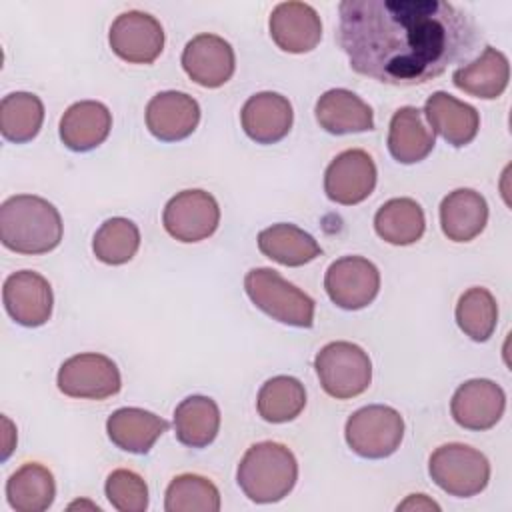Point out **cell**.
Segmentation results:
<instances>
[{"label":"cell","instance_id":"cell-1","mask_svg":"<svg viewBox=\"0 0 512 512\" xmlns=\"http://www.w3.org/2000/svg\"><path fill=\"white\" fill-rule=\"evenodd\" d=\"M338 14L350 68L392 86L426 84L482 42L474 18L444 0H344Z\"/></svg>","mask_w":512,"mask_h":512},{"label":"cell","instance_id":"cell-2","mask_svg":"<svg viewBox=\"0 0 512 512\" xmlns=\"http://www.w3.org/2000/svg\"><path fill=\"white\" fill-rule=\"evenodd\" d=\"M0 240L16 254H46L62 240V218L52 202L16 194L0 206Z\"/></svg>","mask_w":512,"mask_h":512},{"label":"cell","instance_id":"cell-3","mask_svg":"<svg viewBox=\"0 0 512 512\" xmlns=\"http://www.w3.org/2000/svg\"><path fill=\"white\" fill-rule=\"evenodd\" d=\"M298 480V462L292 450L280 442L252 444L236 470L240 490L256 504H272L286 498Z\"/></svg>","mask_w":512,"mask_h":512},{"label":"cell","instance_id":"cell-4","mask_svg":"<svg viewBox=\"0 0 512 512\" xmlns=\"http://www.w3.org/2000/svg\"><path fill=\"white\" fill-rule=\"evenodd\" d=\"M244 290L256 308L282 324L296 328L314 324V300L272 268L248 270Z\"/></svg>","mask_w":512,"mask_h":512},{"label":"cell","instance_id":"cell-5","mask_svg":"<svg viewBox=\"0 0 512 512\" xmlns=\"http://www.w3.org/2000/svg\"><path fill=\"white\" fill-rule=\"evenodd\" d=\"M428 474L438 488L456 498H470L480 494L490 480L488 458L460 442L438 446L428 460Z\"/></svg>","mask_w":512,"mask_h":512},{"label":"cell","instance_id":"cell-6","mask_svg":"<svg viewBox=\"0 0 512 512\" xmlns=\"http://www.w3.org/2000/svg\"><path fill=\"white\" fill-rule=\"evenodd\" d=\"M314 368L322 390L336 400L360 396L372 382L370 356L358 344L346 340H336L320 348Z\"/></svg>","mask_w":512,"mask_h":512},{"label":"cell","instance_id":"cell-7","mask_svg":"<svg viewBox=\"0 0 512 512\" xmlns=\"http://www.w3.org/2000/svg\"><path fill=\"white\" fill-rule=\"evenodd\" d=\"M346 444L362 458L378 460L394 454L404 438V418L398 410L384 404L358 408L344 428Z\"/></svg>","mask_w":512,"mask_h":512},{"label":"cell","instance_id":"cell-8","mask_svg":"<svg viewBox=\"0 0 512 512\" xmlns=\"http://www.w3.org/2000/svg\"><path fill=\"white\" fill-rule=\"evenodd\" d=\"M56 384L70 398L104 400L120 392L122 378L112 358L98 352H82L62 362Z\"/></svg>","mask_w":512,"mask_h":512},{"label":"cell","instance_id":"cell-9","mask_svg":"<svg viewBox=\"0 0 512 512\" xmlns=\"http://www.w3.org/2000/svg\"><path fill=\"white\" fill-rule=\"evenodd\" d=\"M162 224L178 242H200L216 232L220 208L216 198L206 190H182L166 202Z\"/></svg>","mask_w":512,"mask_h":512},{"label":"cell","instance_id":"cell-10","mask_svg":"<svg viewBox=\"0 0 512 512\" xmlns=\"http://www.w3.org/2000/svg\"><path fill=\"white\" fill-rule=\"evenodd\" d=\"M324 288L338 308L360 310L378 296L380 272L364 256H342L328 266Z\"/></svg>","mask_w":512,"mask_h":512},{"label":"cell","instance_id":"cell-11","mask_svg":"<svg viewBox=\"0 0 512 512\" xmlns=\"http://www.w3.org/2000/svg\"><path fill=\"white\" fill-rule=\"evenodd\" d=\"M108 42L112 52L130 64H152L164 48V28L148 12L128 10L116 16Z\"/></svg>","mask_w":512,"mask_h":512},{"label":"cell","instance_id":"cell-12","mask_svg":"<svg viewBox=\"0 0 512 512\" xmlns=\"http://www.w3.org/2000/svg\"><path fill=\"white\" fill-rule=\"evenodd\" d=\"M376 164L366 150L350 148L340 152L324 172L326 196L342 206L366 200L376 186Z\"/></svg>","mask_w":512,"mask_h":512},{"label":"cell","instance_id":"cell-13","mask_svg":"<svg viewBox=\"0 0 512 512\" xmlns=\"http://www.w3.org/2000/svg\"><path fill=\"white\" fill-rule=\"evenodd\" d=\"M2 302L16 324L36 328L46 324L52 316V286L34 270H18L4 280Z\"/></svg>","mask_w":512,"mask_h":512},{"label":"cell","instance_id":"cell-14","mask_svg":"<svg viewBox=\"0 0 512 512\" xmlns=\"http://www.w3.org/2000/svg\"><path fill=\"white\" fill-rule=\"evenodd\" d=\"M182 68L198 86L220 88L234 74V48L222 36L198 34L182 50Z\"/></svg>","mask_w":512,"mask_h":512},{"label":"cell","instance_id":"cell-15","mask_svg":"<svg viewBox=\"0 0 512 512\" xmlns=\"http://www.w3.org/2000/svg\"><path fill=\"white\" fill-rule=\"evenodd\" d=\"M504 408V390L486 378H474L460 384L450 402L452 418L466 430H490L502 418Z\"/></svg>","mask_w":512,"mask_h":512},{"label":"cell","instance_id":"cell-16","mask_svg":"<svg viewBox=\"0 0 512 512\" xmlns=\"http://www.w3.org/2000/svg\"><path fill=\"white\" fill-rule=\"evenodd\" d=\"M270 36L276 46L290 54H304L318 46L322 38V22L318 12L306 2H280L268 20Z\"/></svg>","mask_w":512,"mask_h":512},{"label":"cell","instance_id":"cell-17","mask_svg":"<svg viewBox=\"0 0 512 512\" xmlns=\"http://www.w3.org/2000/svg\"><path fill=\"white\" fill-rule=\"evenodd\" d=\"M200 122L198 102L176 90L158 92L146 106V126L150 134L162 142H178L188 138Z\"/></svg>","mask_w":512,"mask_h":512},{"label":"cell","instance_id":"cell-18","mask_svg":"<svg viewBox=\"0 0 512 512\" xmlns=\"http://www.w3.org/2000/svg\"><path fill=\"white\" fill-rule=\"evenodd\" d=\"M240 122L246 136L256 144H276L292 128V104L278 92H258L244 102Z\"/></svg>","mask_w":512,"mask_h":512},{"label":"cell","instance_id":"cell-19","mask_svg":"<svg viewBox=\"0 0 512 512\" xmlns=\"http://www.w3.org/2000/svg\"><path fill=\"white\" fill-rule=\"evenodd\" d=\"M112 128V114L106 104L80 100L66 108L60 118V140L72 152H88L100 146Z\"/></svg>","mask_w":512,"mask_h":512},{"label":"cell","instance_id":"cell-20","mask_svg":"<svg viewBox=\"0 0 512 512\" xmlns=\"http://www.w3.org/2000/svg\"><path fill=\"white\" fill-rule=\"evenodd\" d=\"M424 114L432 126V132L442 136L454 148L470 144L480 128L478 110L442 90L428 96Z\"/></svg>","mask_w":512,"mask_h":512},{"label":"cell","instance_id":"cell-21","mask_svg":"<svg viewBox=\"0 0 512 512\" xmlns=\"http://www.w3.org/2000/svg\"><path fill=\"white\" fill-rule=\"evenodd\" d=\"M314 114L320 128L336 136L374 130L372 108L346 88H332L324 92L316 102Z\"/></svg>","mask_w":512,"mask_h":512},{"label":"cell","instance_id":"cell-22","mask_svg":"<svg viewBox=\"0 0 512 512\" xmlns=\"http://www.w3.org/2000/svg\"><path fill=\"white\" fill-rule=\"evenodd\" d=\"M488 222L486 198L472 188H458L440 202V226L452 242L474 240Z\"/></svg>","mask_w":512,"mask_h":512},{"label":"cell","instance_id":"cell-23","mask_svg":"<svg viewBox=\"0 0 512 512\" xmlns=\"http://www.w3.org/2000/svg\"><path fill=\"white\" fill-rule=\"evenodd\" d=\"M168 430V422L144 408H118L106 420L112 444L132 454H146Z\"/></svg>","mask_w":512,"mask_h":512},{"label":"cell","instance_id":"cell-24","mask_svg":"<svg viewBox=\"0 0 512 512\" xmlns=\"http://www.w3.org/2000/svg\"><path fill=\"white\" fill-rule=\"evenodd\" d=\"M508 80H510L508 58L504 52L492 46H486L476 60L456 68L452 74V82L456 88L482 100L498 98L506 90Z\"/></svg>","mask_w":512,"mask_h":512},{"label":"cell","instance_id":"cell-25","mask_svg":"<svg viewBox=\"0 0 512 512\" xmlns=\"http://www.w3.org/2000/svg\"><path fill=\"white\" fill-rule=\"evenodd\" d=\"M434 148V132L422 122L416 106H402L394 112L388 130V150L400 164H416Z\"/></svg>","mask_w":512,"mask_h":512},{"label":"cell","instance_id":"cell-26","mask_svg":"<svg viewBox=\"0 0 512 512\" xmlns=\"http://www.w3.org/2000/svg\"><path fill=\"white\" fill-rule=\"evenodd\" d=\"M260 252L282 266H304L322 256L320 244L312 234L296 224H272L258 234Z\"/></svg>","mask_w":512,"mask_h":512},{"label":"cell","instance_id":"cell-27","mask_svg":"<svg viewBox=\"0 0 512 512\" xmlns=\"http://www.w3.org/2000/svg\"><path fill=\"white\" fill-rule=\"evenodd\" d=\"M220 430L218 404L202 394L184 398L174 410V434L188 448H206Z\"/></svg>","mask_w":512,"mask_h":512},{"label":"cell","instance_id":"cell-28","mask_svg":"<svg viewBox=\"0 0 512 512\" xmlns=\"http://www.w3.org/2000/svg\"><path fill=\"white\" fill-rule=\"evenodd\" d=\"M54 496V476L38 462L22 464L6 482V500L16 512H44L52 506Z\"/></svg>","mask_w":512,"mask_h":512},{"label":"cell","instance_id":"cell-29","mask_svg":"<svg viewBox=\"0 0 512 512\" xmlns=\"http://www.w3.org/2000/svg\"><path fill=\"white\" fill-rule=\"evenodd\" d=\"M374 230L388 244H414L426 230L424 210L412 198H392L378 208L374 216Z\"/></svg>","mask_w":512,"mask_h":512},{"label":"cell","instance_id":"cell-30","mask_svg":"<svg viewBox=\"0 0 512 512\" xmlns=\"http://www.w3.org/2000/svg\"><path fill=\"white\" fill-rule=\"evenodd\" d=\"M44 122V104L32 92H12L0 102V132L8 142L24 144L36 138Z\"/></svg>","mask_w":512,"mask_h":512},{"label":"cell","instance_id":"cell-31","mask_svg":"<svg viewBox=\"0 0 512 512\" xmlns=\"http://www.w3.org/2000/svg\"><path fill=\"white\" fill-rule=\"evenodd\" d=\"M306 406L304 384L294 376H274L262 384L256 398L258 414L272 424L294 420Z\"/></svg>","mask_w":512,"mask_h":512},{"label":"cell","instance_id":"cell-32","mask_svg":"<svg viewBox=\"0 0 512 512\" xmlns=\"http://www.w3.org/2000/svg\"><path fill=\"white\" fill-rule=\"evenodd\" d=\"M140 248V230L138 226L122 216L108 218L100 224L92 238L94 256L110 266L126 264L134 258Z\"/></svg>","mask_w":512,"mask_h":512},{"label":"cell","instance_id":"cell-33","mask_svg":"<svg viewBox=\"0 0 512 512\" xmlns=\"http://www.w3.org/2000/svg\"><path fill=\"white\" fill-rule=\"evenodd\" d=\"M498 322V304L490 290L482 286L468 288L456 304V324L474 342H486Z\"/></svg>","mask_w":512,"mask_h":512},{"label":"cell","instance_id":"cell-34","mask_svg":"<svg viewBox=\"0 0 512 512\" xmlns=\"http://www.w3.org/2000/svg\"><path fill=\"white\" fill-rule=\"evenodd\" d=\"M164 508L166 512H218L220 492L200 474H178L166 488Z\"/></svg>","mask_w":512,"mask_h":512},{"label":"cell","instance_id":"cell-35","mask_svg":"<svg viewBox=\"0 0 512 512\" xmlns=\"http://www.w3.org/2000/svg\"><path fill=\"white\" fill-rule=\"evenodd\" d=\"M104 492L108 502L120 512H144L148 508V486L134 470H112L106 478Z\"/></svg>","mask_w":512,"mask_h":512},{"label":"cell","instance_id":"cell-36","mask_svg":"<svg viewBox=\"0 0 512 512\" xmlns=\"http://www.w3.org/2000/svg\"><path fill=\"white\" fill-rule=\"evenodd\" d=\"M396 510H440V506L426 494H410L404 502L396 506Z\"/></svg>","mask_w":512,"mask_h":512}]
</instances>
